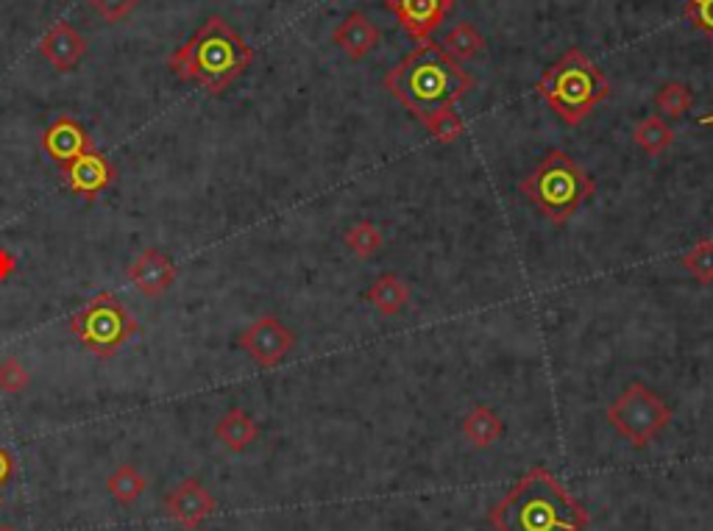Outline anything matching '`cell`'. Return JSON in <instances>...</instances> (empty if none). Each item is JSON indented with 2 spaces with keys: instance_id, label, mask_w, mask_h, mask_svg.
<instances>
[{
  "instance_id": "cell-1",
  "label": "cell",
  "mask_w": 713,
  "mask_h": 531,
  "mask_svg": "<svg viewBox=\"0 0 713 531\" xmlns=\"http://www.w3.org/2000/svg\"><path fill=\"white\" fill-rule=\"evenodd\" d=\"M382 83L410 115L426 122L432 115L451 109L460 98L469 95L474 78L444 51L441 42L426 39L396 67H391Z\"/></svg>"
},
{
  "instance_id": "cell-2",
  "label": "cell",
  "mask_w": 713,
  "mask_h": 531,
  "mask_svg": "<svg viewBox=\"0 0 713 531\" xmlns=\"http://www.w3.org/2000/svg\"><path fill=\"white\" fill-rule=\"evenodd\" d=\"M254 56V48L220 14H213L184 46L170 53L167 67L181 81H193L209 95H220L249 70Z\"/></svg>"
},
{
  "instance_id": "cell-3",
  "label": "cell",
  "mask_w": 713,
  "mask_h": 531,
  "mask_svg": "<svg viewBox=\"0 0 713 531\" xmlns=\"http://www.w3.org/2000/svg\"><path fill=\"white\" fill-rule=\"evenodd\" d=\"M496 531H583L588 513L547 467H533L488 515Z\"/></svg>"
},
{
  "instance_id": "cell-4",
  "label": "cell",
  "mask_w": 713,
  "mask_h": 531,
  "mask_svg": "<svg viewBox=\"0 0 713 531\" xmlns=\"http://www.w3.org/2000/svg\"><path fill=\"white\" fill-rule=\"evenodd\" d=\"M535 92L565 126H580L611 95V83L580 48H569L555 65L540 73Z\"/></svg>"
},
{
  "instance_id": "cell-5",
  "label": "cell",
  "mask_w": 713,
  "mask_h": 531,
  "mask_svg": "<svg viewBox=\"0 0 713 531\" xmlns=\"http://www.w3.org/2000/svg\"><path fill=\"white\" fill-rule=\"evenodd\" d=\"M519 193L552 225H563L574 211L597 193V181L585 173L572 156L552 147L544 154L533 173L519 184Z\"/></svg>"
},
{
  "instance_id": "cell-6",
  "label": "cell",
  "mask_w": 713,
  "mask_h": 531,
  "mask_svg": "<svg viewBox=\"0 0 713 531\" xmlns=\"http://www.w3.org/2000/svg\"><path fill=\"white\" fill-rule=\"evenodd\" d=\"M71 332L98 359H110L120 351L137 332L140 323L112 293H98L90 303L71 318Z\"/></svg>"
},
{
  "instance_id": "cell-7",
  "label": "cell",
  "mask_w": 713,
  "mask_h": 531,
  "mask_svg": "<svg viewBox=\"0 0 713 531\" xmlns=\"http://www.w3.org/2000/svg\"><path fill=\"white\" fill-rule=\"evenodd\" d=\"M604 417H608V423H611L624 440L633 442L636 449H647L649 442L669 429V423H672V406H669L658 392L649 390L647 385L633 381V385H627V390L608 406Z\"/></svg>"
},
{
  "instance_id": "cell-8",
  "label": "cell",
  "mask_w": 713,
  "mask_h": 531,
  "mask_svg": "<svg viewBox=\"0 0 713 531\" xmlns=\"http://www.w3.org/2000/svg\"><path fill=\"white\" fill-rule=\"evenodd\" d=\"M240 348L249 353L259 367H277L293 348H296V332L284 326L273 314H263L240 334Z\"/></svg>"
},
{
  "instance_id": "cell-9",
  "label": "cell",
  "mask_w": 713,
  "mask_h": 531,
  "mask_svg": "<svg viewBox=\"0 0 713 531\" xmlns=\"http://www.w3.org/2000/svg\"><path fill=\"white\" fill-rule=\"evenodd\" d=\"M165 513L167 518L179 523L181 529L195 531L218 513V501L201 484V479L190 476V479L179 481V484L165 495Z\"/></svg>"
},
{
  "instance_id": "cell-10",
  "label": "cell",
  "mask_w": 713,
  "mask_h": 531,
  "mask_svg": "<svg viewBox=\"0 0 713 531\" xmlns=\"http://www.w3.org/2000/svg\"><path fill=\"white\" fill-rule=\"evenodd\" d=\"M62 179L71 186V193L81 195L87 200H96L115 181V165L101 151L90 147L78 159H73L71 165L62 167Z\"/></svg>"
},
{
  "instance_id": "cell-11",
  "label": "cell",
  "mask_w": 713,
  "mask_h": 531,
  "mask_svg": "<svg viewBox=\"0 0 713 531\" xmlns=\"http://www.w3.org/2000/svg\"><path fill=\"white\" fill-rule=\"evenodd\" d=\"M387 12L396 14L407 37L426 42L441 28L446 14L451 12L455 0H385Z\"/></svg>"
},
{
  "instance_id": "cell-12",
  "label": "cell",
  "mask_w": 713,
  "mask_h": 531,
  "mask_svg": "<svg viewBox=\"0 0 713 531\" xmlns=\"http://www.w3.org/2000/svg\"><path fill=\"white\" fill-rule=\"evenodd\" d=\"M129 282L140 289L145 298H162L176 282V264L160 248H145L140 257L131 262Z\"/></svg>"
},
{
  "instance_id": "cell-13",
  "label": "cell",
  "mask_w": 713,
  "mask_h": 531,
  "mask_svg": "<svg viewBox=\"0 0 713 531\" xmlns=\"http://www.w3.org/2000/svg\"><path fill=\"white\" fill-rule=\"evenodd\" d=\"M92 140L87 134L81 122L71 115H62L51 122L42 134V151L48 154V159L56 161L59 167L71 165L73 159L84 154V151H90Z\"/></svg>"
},
{
  "instance_id": "cell-14",
  "label": "cell",
  "mask_w": 713,
  "mask_h": 531,
  "mask_svg": "<svg viewBox=\"0 0 713 531\" xmlns=\"http://www.w3.org/2000/svg\"><path fill=\"white\" fill-rule=\"evenodd\" d=\"M39 53H42L56 70L67 73L84 59L87 42H84L81 34L76 31V26H71V23H56L46 37L39 39Z\"/></svg>"
},
{
  "instance_id": "cell-15",
  "label": "cell",
  "mask_w": 713,
  "mask_h": 531,
  "mask_svg": "<svg viewBox=\"0 0 713 531\" xmlns=\"http://www.w3.org/2000/svg\"><path fill=\"white\" fill-rule=\"evenodd\" d=\"M332 39H334V46L341 48L348 59L360 62L362 56H368L373 48L380 46L382 31L373 26L371 20H368L362 12H352L343 17L341 26L334 28Z\"/></svg>"
},
{
  "instance_id": "cell-16",
  "label": "cell",
  "mask_w": 713,
  "mask_h": 531,
  "mask_svg": "<svg viewBox=\"0 0 713 531\" xmlns=\"http://www.w3.org/2000/svg\"><path fill=\"white\" fill-rule=\"evenodd\" d=\"M215 440H218L226 451L240 454V451H245L249 445H254V442L259 440V426L249 412L240 410V406H232V410L220 417L218 426H215Z\"/></svg>"
},
{
  "instance_id": "cell-17",
  "label": "cell",
  "mask_w": 713,
  "mask_h": 531,
  "mask_svg": "<svg viewBox=\"0 0 713 531\" xmlns=\"http://www.w3.org/2000/svg\"><path fill=\"white\" fill-rule=\"evenodd\" d=\"M501 435H505V423L485 403H476L474 410L463 417V437L469 440L471 449H491Z\"/></svg>"
},
{
  "instance_id": "cell-18",
  "label": "cell",
  "mask_w": 713,
  "mask_h": 531,
  "mask_svg": "<svg viewBox=\"0 0 713 531\" xmlns=\"http://www.w3.org/2000/svg\"><path fill=\"white\" fill-rule=\"evenodd\" d=\"M366 301H371L382 314L391 318V314H398L410 303V287L398 275L385 273L371 284V289L366 293Z\"/></svg>"
},
{
  "instance_id": "cell-19",
  "label": "cell",
  "mask_w": 713,
  "mask_h": 531,
  "mask_svg": "<svg viewBox=\"0 0 713 531\" xmlns=\"http://www.w3.org/2000/svg\"><path fill=\"white\" fill-rule=\"evenodd\" d=\"M633 142H636L647 156H661L666 154L672 142H675V131H672V126H669L663 117H644L636 129H633Z\"/></svg>"
},
{
  "instance_id": "cell-20",
  "label": "cell",
  "mask_w": 713,
  "mask_h": 531,
  "mask_svg": "<svg viewBox=\"0 0 713 531\" xmlns=\"http://www.w3.org/2000/svg\"><path fill=\"white\" fill-rule=\"evenodd\" d=\"M106 490L120 506H135L142 498V493L149 490V479L135 465H120L106 479Z\"/></svg>"
},
{
  "instance_id": "cell-21",
  "label": "cell",
  "mask_w": 713,
  "mask_h": 531,
  "mask_svg": "<svg viewBox=\"0 0 713 531\" xmlns=\"http://www.w3.org/2000/svg\"><path fill=\"white\" fill-rule=\"evenodd\" d=\"M441 46H444V51L449 53L451 59L466 62V59H474L476 53L485 48V37H482L471 23H457L455 28H449V31L444 34Z\"/></svg>"
},
{
  "instance_id": "cell-22",
  "label": "cell",
  "mask_w": 713,
  "mask_h": 531,
  "mask_svg": "<svg viewBox=\"0 0 713 531\" xmlns=\"http://www.w3.org/2000/svg\"><path fill=\"white\" fill-rule=\"evenodd\" d=\"M343 239H346L348 250H352L354 257H360V259H373L382 250V245H385L382 231L377 229L373 223H368V220L354 223L352 229L346 231V237Z\"/></svg>"
},
{
  "instance_id": "cell-23",
  "label": "cell",
  "mask_w": 713,
  "mask_h": 531,
  "mask_svg": "<svg viewBox=\"0 0 713 531\" xmlns=\"http://www.w3.org/2000/svg\"><path fill=\"white\" fill-rule=\"evenodd\" d=\"M655 106L666 117L677 120V117H683L688 109H691V106H695V92H691L688 83L669 81V83H663L661 90H658Z\"/></svg>"
},
{
  "instance_id": "cell-24",
  "label": "cell",
  "mask_w": 713,
  "mask_h": 531,
  "mask_svg": "<svg viewBox=\"0 0 713 531\" xmlns=\"http://www.w3.org/2000/svg\"><path fill=\"white\" fill-rule=\"evenodd\" d=\"M680 268H686L688 273L695 275V282H700L702 287H711L713 284V239H700L697 245H691V250H686L680 257Z\"/></svg>"
},
{
  "instance_id": "cell-25",
  "label": "cell",
  "mask_w": 713,
  "mask_h": 531,
  "mask_svg": "<svg viewBox=\"0 0 713 531\" xmlns=\"http://www.w3.org/2000/svg\"><path fill=\"white\" fill-rule=\"evenodd\" d=\"M424 126H426V131L432 134V140L441 142V145H449V142L460 140V137H463V131H466L463 117L457 115L455 106H451V109L437 112V115H432L430 120L424 122Z\"/></svg>"
},
{
  "instance_id": "cell-26",
  "label": "cell",
  "mask_w": 713,
  "mask_h": 531,
  "mask_svg": "<svg viewBox=\"0 0 713 531\" xmlns=\"http://www.w3.org/2000/svg\"><path fill=\"white\" fill-rule=\"evenodd\" d=\"M28 385H31V373L20 365L17 357H7L0 362V392L20 396L23 390H28Z\"/></svg>"
},
{
  "instance_id": "cell-27",
  "label": "cell",
  "mask_w": 713,
  "mask_h": 531,
  "mask_svg": "<svg viewBox=\"0 0 713 531\" xmlns=\"http://www.w3.org/2000/svg\"><path fill=\"white\" fill-rule=\"evenodd\" d=\"M87 3H90L106 23H123V20L135 14V9L140 7L142 0H87Z\"/></svg>"
},
{
  "instance_id": "cell-28",
  "label": "cell",
  "mask_w": 713,
  "mask_h": 531,
  "mask_svg": "<svg viewBox=\"0 0 713 531\" xmlns=\"http://www.w3.org/2000/svg\"><path fill=\"white\" fill-rule=\"evenodd\" d=\"M686 20L713 39V0H686Z\"/></svg>"
},
{
  "instance_id": "cell-29",
  "label": "cell",
  "mask_w": 713,
  "mask_h": 531,
  "mask_svg": "<svg viewBox=\"0 0 713 531\" xmlns=\"http://www.w3.org/2000/svg\"><path fill=\"white\" fill-rule=\"evenodd\" d=\"M14 467L17 465H14L12 451L0 445V493H3V490L9 487V481L14 479ZM0 504H3V495H0Z\"/></svg>"
},
{
  "instance_id": "cell-30",
  "label": "cell",
  "mask_w": 713,
  "mask_h": 531,
  "mask_svg": "<svg viewBox=\"0 0 713 531\" xmlns=\"http://www.w3.org/2000/svg\"><path fill=\"white\" fill-rule=\"evenodd\" d=\"M20 262L9 248H0V284H7L14 273H17Z\"/></svg>"
},
{
  "instance_id": "cell-31",
  "label": "cell",
  "mask_w": 713,
  "mask_h": 531,
  "mask_svg": "<svg viewBox=\"0 0 713 531\" xmlns=\"http://www.w3.org/2000/svg\"><path fill=\"white\" fill-rule=\"evenodd\" d=\"M697 122H700V126H713V115H702V117H697Z\"/></svg>"
},
{
  "instance_id": "cell-32",
  "label": "cell",
  "mask_w": 713,
  "mask_h": 531,
  "mask_svg": "<svg viewBox=\"0 0 713 531\" xmlns=\"http://www.w3.org/2000/svg\"><path fill=\"white\" fill-rule=\"evenodd\" d=\"M0 531H17V529H14V526H9V523H3V526H0Z\"/></svg>"
}]
</instances>
